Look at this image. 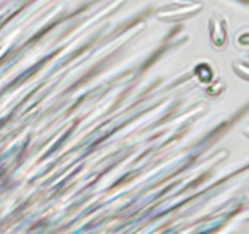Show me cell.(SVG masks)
<instances>
[{
	"instance_id": "obj_1",
	"label": "cell",
	"mask_w": 249,
	"mask_h": 234,
	"mask_svg": "<svg viewBox=\"0 0 249 234\" xmlns=\"http://www.w3.org/2000/svg\"><path fill=\"white\" fill-rule=\"evenodd\" d=\"M234 67H236V72L238 73L241 77L246 78V80L249 81V64L238 63L234 65Z\"/></svg>"
},
{
	"instance_id": "obj_2",
	"label": "cell",
	"mask_w": 249,
	"mask_h": 234,
	"mask_svg": "<svg viewBox=\"0 0 249 234\" xmlns=\"http://www.w3.org/2000/svg\"><path fill=\"white\" fill-rule=\"evenodd\" d=\"M239 42L242 43V44H247L249 45V33L248 34H243L241 38H239Z\"/></svg>"
},
{
	"instance_id": "obj_3",
	"label": "cell",
	"mask_w": 249,
	"mask_h": 234,
	"mask_svg": "<svg viewBox=\"0 0 249 234\" xmlns=\"http://www.w3.org/2000/svg\"><path fill=\"white\" fill-rule=\"evenodd\" d=\"M244 133H246V134L249 137V125H248V127H247V130L244 131Z\"/></svg>"
}]
</instances>
